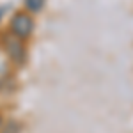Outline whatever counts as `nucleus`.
<instances>
[{"label":"nucleus","instance_id":"obj_4","mask_svg":"<svg viewBox=\"0 0 133 133\" xmlns=\"http://www.w3.org/2000/svg\"><path fill=\"white\" fill-rule=\"evenodd\" d=\"M2 126H4V119H2V115H0V130H2Z\"/></svg>","mask_w":133,"mask_h":133},{"label":"nucleus","instance_id":"obj_2","mask_svg":"<svg viewBox=\"0 0 133 133\" xmlns=\"http://www.w3.org/2000/svg\"><path fill=\"white\" fill-rule=\"evenodd\" d=\"M2 46L7 53L11 61L14 62L16 66H21L25 59H27V51H25V44H23V39H20L18 36H14L12 32H7L2 36Z\"/></svg>","mask_w":133,"mask_h":133},{"label":"nucleus","instance_id":"obj_3","mask_svg":"<svg viewBox=\"0 0 133 133\" xmlns=\"http://www.w3.org/2000/svg\"><path fill=\"white\" fill-rule=\"evenodd\" d=\"M44 4H46V0H23V7H25L27 12H30V14L41 12L44 9Z\"/></svg>","mask_w":133,"mask_h":133},{"label":"nucleus","instance_id":"obj_5","mask_svg":"<svg viewBox=\"0 0 133 133\" xmlns=\"http://www.w3.org/2000/svg\"><path fill=\"white\" fill-rule=\"evenodd\" d=\"M0 133H12V131H5V130H0Z\"/></svg>","mask_w":133,"mask_h":133},{"label":"nucleus","instance_id":"obj_6","mask_svg":"<svg viewBox=\"0 0 133 133\" xmlns=\"http://www.w3.org/2000/svg\"><path fill=\"white\" fill-rule=\"evenodd\" d=\"M0 87H2V82H0Z\"/></svg>","mask_w":133,"mask_h":133},{"label":"nucleus","instance_id":"obj_1","mask_svg":"<svg viewBox=\"0 0 133 133\" xmlns=\"http://www.w3.org/2000/svg\"><path fill=\"white\" fill-rule=\"evenodd\" d=\"M9 32H12L14 36H18L20 39H29L34 32V18L30 12L27 11H18L12 14L9 23Z\"/></svg>","mask_w":133,"mask_h":133}]
</instances>
